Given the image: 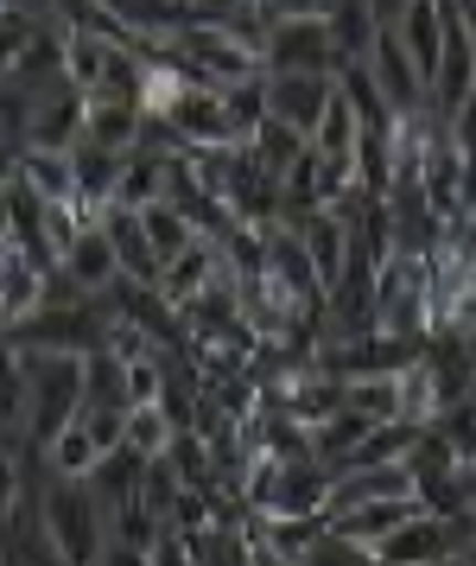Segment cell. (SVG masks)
<instances>
[{
	"instance_id": "obj_1",
	"label": "cell",
	"mask_w": 476,
	"mask_h": 566,
	"mask_svg": "<svg viewBox=\"0 0 476 566\" xmlns=\"http://www.w3.org/2000/svg\"><path fill=\"white\" fill-rule=\"evenodd\" d=\"M25 369V388H32V446L45 452L51 439L64 433L71 420H83L89 408V382H83V357L76 350H13Z\"/></svg>"
},
{
	"instance_id": "obj_2",
	"label": "cell",
	"mask_w": 476,
	"mask_h": 566,
	"mask_svg": "<svg viewBox=\"0 0 476 566\" xmlns=\"http://www.w3.org/2000/svg\"><path fill=\"white\" fill-rule=\"evenodd\" d=\"M39 528H45L51 554L64 566H96L102 547H108V510L96 503L89 484L45 478V490H39Z\"/></svg>"
},
{
	"instance_id": "obj_3",
	"label": "cell",
	"mask_w": 476,
	"mask_h": 566,
	"mask_svg": "<svg viewBox=\"0 0 476 566\" xmlns=\"http://www.w3.org/2000/svg\"><path fill=\"white\" fill-rule=\"evenodd\" d=\"M172 57L191 71V83H216V90L267 77V57L254 52V45H242V39H235L229 27H216V20H198V27L172 45Z\"/></svg>"
},
{
	"instance_id": "obj_4",
	"label": "cell",
	"mask_w": 476,
	"mask_h": 566,
	"mask_svg": "<svg viewBox=\"0 0 476 566\" xmlns=\"http://www.w3.org/2000/svg\"><path fill=\"white\" fill-rule=\"evenodd\" d=\"M267 71H305V77H343V52L325 13H286L267 32Z\"/></svg>"
},
{
	"instance_id": "obj_5",
	"label": "cell",
	"mask_w": 476,
	"mask_h": 566,
	"mask_svg": "<svg viewBox=\"0 0 476 566\" xmlns=\"http://www.w3.org/2000/svg\"><path fill=\"white\" fill-rule=\"evenodd\" d=\"M166 128H172L178 147H242L235 115H229V96L216 83H184V96L172 103Z\"/></svg>"
},
{
	"instance_id": "obj_6",
	"label": "cell",
	"mask_w": 476,
	"mask_h": 566,
	"mask_svg": "<svg viewBox=\"0 0 476 566\" xmlns=\"http://www.w3.org/2000/svg\"><path fill=\"white\" fill-rule=\"evenodd\" d=\"M57 281L71 286L76 300H102V293L121 286V255H115L108 223H83V230L71 235V249L57 261Z\"/></svg>"
},
{
	"instance_id": "obj_7",
	"label": "cell",
	"mask_w": 476,
	"mask_h": 566,
	"mask_svg": "<svg viewBox=\"0 0 476 566\" xmlns=\"http://www.w3.org/2000/svg\"><path fill=\"white\" fill-rule=\"evenodd\" d=\"M83 128H89V96H83L71 77L51 83V90H32V128H25V147L76 154V147H83Z\"/></svg>"
},
{
	"instance_id": "obj_8",
	"label": "cell",
	"mask_w": 476,
	"mask_h": 566,
	"mask_svg": "<svg viewBox=\"0 0 476 566\" xmlns=\"http://www.w3.org/2000/svg\"><path fill=\"white\" fill-rule=\"evenodd\" d=\"M330 103H337V77H305V71H267V108L274 122L299 128L305 140H318Z\"/></svg>"
},
{
	"instance_id": "obj_9",
	"label": "cell",
	"mask_w": 476,
	"mask_h": 566,
	"mask_svg": "<svg viewBox=\"0 0 476 566\" xmlns=\"http://www.w3.org/2000/svg\"><path fill=\"white\" fill-rule=\"evenodd\" d=\"M369 77H375L381 103L394 108V122H401V115L432 108V83L420 77V64L406 57V45H401V32H394V27L375 39V52H369Z\"/></svg>"
},
{
	"instance_id": "obj_10",
	"label": "cell",
	"mask_w": 476,
	"mask_h": 566,
	"mask_svg": "<svg viewBox=\"0 0 476 566\" xmlns=\"http://www.w3.org/2000/svg\"><path fill=\"white\" fill-rule=\"evenodd\" d=\"M388 496H420V484H413V471H406V464H362V471H337V478H330L325 515L369 510V503H388Z\"/></svg>"
},
{
	"instance_id": "obj_11",
	"label": "cell",
	"mask_w": 476,
	"mask_h": 566,
	"mask_svg": "<svg viewBox=\"0 0 476 566\" xmlns=\"http://www.w3.org/2000/svg\"><path fill=\"white\" fill-rule=\"evenodd\" d=\"M7 172L32 191V198H45L51 210H83V191H76V159L71 154H51V147H25V154L7 159Z\"/></svg>"
},
{
	"instance_id": "obj_12",
	"label": "cell",
	"mask_w": 476,
	"mask_h": 566,
	"mask_svg": "<svg viewBox=\"0 0 476 566\" xmlns=\"http://www.w3.org/2000/svg\"><path fill=\"white\" fill-rule=\"evenodd\" d=\"M51 293H57L51 268H39V261H25V255H0V312H7V332L32 325L51 306Z\"/></svg>"
},
{
	"instance_id": "obj_13",
	"label": "cell",
	"mask_w": 476,
	"mask_h": 566,
	"mask_svg": "<svg viewBox=\"0 0 476 566\" xmlns=\"http://www.w3.org/2000/svg\"><path fill=\"white\" fill-rule=\"evenodd\" d=\"M394 32H401L406 57L420 64V77L438 83V64H445V39H452V7H445V0H413L401 20H394Z\"/></svg>"
},
{
	"instance_id": "obj_14",
	"label": "cell",
	"mask_w": 476,
	"mask_h": 566,
	"mask_svg": "<svg viewBox=\"0 0 476 566\" xmlns=\"http://www.w3.org/2000/svg\"><path fill=\"white\" fill-rule=\"evenodd\" d=\"M147 128H152V115L134 103V96H89V128H83L89 147L140 154V147H147Z\"/></svg>"
},
{
	"instance_id": "obj_15",
	"label": "cell",
	"mask_w": 476,
	"mask_h": 566,
	"mask_svg": "<svg viewBox=\"0 0 476 566\" xmlns=\"http://www.w3.org/2000/svg\"><path fill=\"white\" fill-rule=\"evenodd\" d=\"M413 515H426V496H388V503H369V510L330 515V535L356 541V547H381L388 535H401Z\"/></svg>"
},
{
	"instance_id": "obj_16",
	"label": "cell",
	"mask_w": 476,
	"mask_h": 566,
	"mask_svg": "<svg viewBox=\"0 0 476 566\" xmlns=\"http://www.w3.org/2000/svg\"><path fill=\"white\" fill-rule=\"evenodd\" d=\"M325 20H330V32H337V52H343V64H369L375 39L388 32V20H381L369 0H330Z\"/></svg>"
},
{
	"instance_id": "obj_17",
	"label": "cell",
	"mask_w": 476,
	"mask_h": 566,
	"mask_svg": "<svg viewBox=\"0 0 476 566\" xmlns=\"http://www.w3.org/2000/svg\"><path fill=\"white\" fill-rule=\"evenodd\" d=\"M89 490H96V503L108 510V522L121 510H134L140 503V490H147V459H134V452H108V459L96 464V478H89Z\"/></svg>"
},
{
	"instance_id": "obj_18",
	"label": "cell",
	"mask_w": 476,
	"mask_h": 566,
	"mask_svg": "<svg viewBox=\"0 0 476 566\" xmlns=\"http://www.w3.org/2000/svg\"><path fill=\"white\" fill-rule=\"evenodd\" d=\"M102 459H108V452L96 446L89 420H71V427L45 446V471H51V478H64V484H89Z\"/></svg>"
},
{
	"instance_id": "obj_19",
	"label": "cell",
	"mask_w": 476,
	"mask_h": 566,
	"mask_svg": "<svg viewBox=\"0 0 476 566\" xmlns=\"http://www.w3.org/2000/svg\"><path fill=\"white\" fill-rule=\"evenodd\" d=\"M362 140H369V128H362V115H356V103L343 96V83H337V103H330L325 128H318V154L330 159V166H356L362 172Z\"/></svg>"
},
{
	"instance_id": "obj_20",
	"label": "cell",
	"mask_w": 476,
	"mask_h": 566,
	"mask_svg": "<svg viewBox=\"0 0 476 566\" xmlns=\"http://www.w3.org/2000/svg\"><path fill=\"white\" fill-rule=\"evenodd\" d=\"M445 408H452V395H445V376L432 369V357L406 363L401 369V427H432Z\"/></svg>"
},
{
	"instance_id": "obj_21",
	"label": "cell",
	"mask_w": 476,
	"mask_h": 566,
	"mask_svg": "<svg viewBox=\"0 0 476 566\" xmlns=\"http://www.w3.org/2000/svg\"><path fill=\"white\" fill-rule=\"evenodd\" d=\"M343 413H362L369 427H401V369L343 382Z\"/></svg>"
},
{
	"instance_id": "obj_22",
	"label": "cell",
	"mask_w": 476,
	"mask_h": 566,
	"mask_svg": "<svg viewBox=\"0 0 476 566\" xmlns=\"http://www.w3.org/2000/svg\"><path fill=\"white\" fill-rule=\"evenodd\" d=\"M178 433H184V427L172 420V408H127V452H134V459H147V464L172 459Z\"/></svg>"
},
{
	"instance_id": "obj_23",
	"label": "cell",
	"mask_w": 476,
	"mask_h": 566,
	"mask_svg": "<svg viewBox=\"0 0 476 566\" xmlns=\"http://www.w3.org/2000/svg\"><path fill=\"white\" fill-rule=\"evenodd\" d=\"M83 382H89V408L83 413H108V408H134L127 401V357H115L108 344L83 357Z\"/></svg>"
},
{
	"instance_id": "obj_24",
	"label": "cell",
	"mask_w": 476,
	"mask_h": 566,
	"mask_svg": "<svg viewBox=\"0 0 476 566\" xmlns=\"http://www.w3.org/2000/svg\"><path fill=\"white\" fill-rule=\"evenodd\" d=\"M140 223H147L152 249H159V261H166V268H172V261L184 255V249H198V242H203V230L172 205V198H166V205H152V210H140Z\"/></svg>"
},
{
	"instance_id": "obj_25",
	"label": "cell",
	"mask_w": 476,
	"mask_h": 566,
	"mask_svg": "<svg viewBox=\"0 0 476 566\" xmlns=\"http://www.w3.org/2000/svg\"><path fill=\"white\" fill-rule=\"evenodd\" d=\"M248 154L261 159V166H267V172L279 179V191H286V172H293V166L311 154V140H305L299 128H286V122H267V128L248 140Z\"/></svg>"
},
{
	"instance_id": "obj_26",
	"label": "cell",
	"mask_w": 476,
	"mask_h": 566,
	"mask_svg": "<svg viewBox=\"0 0 476 566\" xmlns=\"http://www.w3.org/2000/svg\"><path fill=\"white\" fill-rule=\"evenodd\" d=\"M445 140H452V154H457L464 179H470V198H476V96L457 115H445Z\"/></svg>"
},
{
	"instance_id": "obj_27",
	"label": "cell",
	"mask_w": 476,
	"mask_h": 566,
	"mask_svg": "<svg viewBox=\"0 0 476 566\" xmlns=\"http://www.w3.org/2000/svg\"><path fill=\"white\" fill-rule=\"evenodd\" d=\"M96 566H152V547H134V541H115V535H108V547H102Z\"/></svg>"
},
{
	"instance_id": "obj_28",
	"label": "cell",
	"mask_w": 476,
	"mask_h": 566,
	"mask_svg": "<svg viewBox=\"0 0 476 566\" xmlns=\"http://www.w3.org/2000/svg\"><path fill=\"white\" fill-rule=\"evenodd\" d=\"M248 7H267V0H198V20H229V13H248Z\"/></svg>"
},
{
	"instance_id": "obj_29",
	"label": "cell",
	"mask_w": 476,
	"mask_h": 566,
	"mask_svg": "<svg viewBox=\"0 0 476 566\" xmlns=\"http://www.w3.org/2000/svg\"><path fill=\"white\" fill-rule=\"evenodd\" d=\"M248 566H299V560H286V554H274L267 541H254V560Z\"/></svg>"
},
{
	"instance_id": "obj_30",
	"label": "cell",
	"mask_w": 476,
	"mask_h": 566,
	"mask_svg": "<svg viewBox=\"0 0 476 566\" xmlns=\"http://www.w3.org/2000/svg\"><path fill=\"white\" fill-rule=\"evenodd\" d=\"M369 7H375L381 20H388V27H394V20H401L406 7H413V0H369Z\"/></svg>"
},
{
	"instance_id": "obj_31",
	"label": "cell",
	"mask_w": 476,
	"mask_h": 566,
	"mask_svg": "<svg viewBox=\"0 0 476 566\" xmlns=\"http://www.w3.org/2000/svg\"><path fill=\"white\" fill-rule=\"evenodd\" d=\"M464 510H470V515H476V459H470V464H464Z\"/></svg>"
},
{
	"instance_id": "obj_32",
	"label": "cell",
	"mask_w": 476,
	"mask_h": 566,
	"mask_svg": "<svg viewBox=\"0 0 476 566\" xmlns=\"http://www.w3.org/2000/svg\"><path fill=\"white\" fill-rule=\"evenodd\" d=\"M445 566H464V560H445Z\"/></svg>"
}]
</instances>
